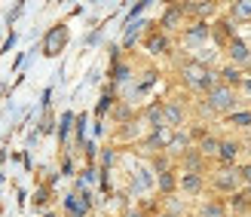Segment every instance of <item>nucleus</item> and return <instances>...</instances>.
I'll return each mask as SVG.
<instances>
[{"instance_id": "2f4dec72", "label": "nucleus", "mask_w": 251, "mask_h": 217, "mask_svg": "<svg viewBox=\"0 0 251 217\" xmlns=\"http://www.w3.org/2000/svg\"><path fill=\"white\" fill-rule=\"evenodd\" d=\"M12 43H16V34H9V37H6V43H3V52H9V46H12Z\"/></svg>"}, {"instance_id": "dca6fc26", "label": "nucleus", "mask_w": 251, "mask_h": 217, "mask_svg": "<svg viewBox=\"0 0 251 217\" xmlns=\"http://www.w3.org/2000/svg\"><path fill=\"white\" fill-rule=\"evenodd\" d=\"M218 73H221V83H224V86H230V89H239L242 80H245V71H239L236 65H230V61H227V65H224Z\"/></svg>"}, {"instance_id": "f8f14e48", "label": "nucleus", "mask_w": 251, "mask_h": 217, "mask_svg": "<svg viewBox=\"0 0 251 217\" xmlns=\"http://www.w3.org/2000/svg\"><path fill=\"white\" fill-rule=\"evenodd\" d=\"M181 165H184L187 174H202V169H205V156H202L196 147H190V150L181 156Z\"/></svg>"}, {"instance_id": "9b49d317", "label": "nucleus", "mask_w": 251, "mask_h": 217, "mask_svg": "<svg viewBox=\"0 0 251 217\" xmlns=\"http://www.w3.org/2000/svg\"><path fill=\"white\" fill-rule=\"evenodd\" d=\"M184 12H187V19H196V22H205L208 16H215L218 12V3H208V0H196V3H184Z\"/></svg>"}, {"instance_id": "412c9836", "label": "nucleus", "mask_w": 251, "mask_h": 217, "mask_svg": "<svg viewBox=\"0 0 251 217\" xmlns=\"http://www.w3.org/2000/svg\"><path fill=\"white\" fill-rule=\"evenodd\" d=\"M141 28H144V22H135V24H129V28H126V37H123V46H126V49H132V46L138 43Z\"/></svg>"}, {"instance_id": "7ed1b4c3", "label": "nucleus", "mask_w": 251, "mask_h": 217, "mask_svg": "<svg viewBox=\"0 0 251 217\" xmlns=\"http://www.w3.org/2000/svg\"><path fill=\"white\" fill-rule=\"evenodd\" d=\"M65 43H68V24H52V28L46 31V37H43V55L46 58L61 55Z\"/></svg>"}, {"instance_id": "7c9ffc66", "label": "nucleus", "mask_w": 251, "mask_h": 217, "mask_svg": "<svg viewBox=\"0 0 251 217\" xmlns=\"http://www.w3.org/2000/svg\"><path fill=\"white\" fill-rule=\"evenodd\" d=\"M61 171H65V174H71V171H74V162H71V156H65V162H61Z\"/></svg>"}, {"instance_id": "4468645a", "label": "nucleus", "mask_w": 251, "mask_h": 217, "mask_svg": "<svg viewBox=\"0 0 251 217\" xmlns=\"http://www.w3.org/2000/svg\"><path fill=\"white\" fill-rule=\"evenodd\" d=\"M227 16L233 24H251V0H239V3H230Z\"/></svg>"}, {"instance_id": "b1692460", "label": "nucleus", "mask_w": 251, "mask_h": 217, "mask_svg": "<svg viewBox=\"0 0 251 217\" xmlns=\"http://www.w3.org/2000/svg\"><path fill=\"white\" fill-rule=\"evenodd\" d=\"M110 107H114V95H110V92H104V95H101V101H98V107H95V113H98V122H101V117H104V113H107Z\"/></svg>"}, {"instance_id": "aec40b11", "label": "nucleus", "mask_w": 251, "mask_h": 217, "mask_svg": "<svg viewBox=\"0 0 251 217\" xmlns=\"http://www.w3.org/2000/svg\"><path fill=\"white\" fill-rule=\"evenodd\" d=\"M221 141H224V138H211V135H205L202 138V141H199V153H202V156H215L218 159V150H221Z\"/></svg>"}, {"instance_id": "f257e3e1", "label": "nucleus", "mask_w": 251, "mask_h": 217, "mask_svg": "<svg viewBox=\"0 0 251 217\" xmlns=\"http://www.w3.org/2000/svg\"><path fill=\"white\" fill-rule=\"evenodd\" d=\"M239 101H242L239 89H230V86H224V83L205 95V104L211 107L215 117H230V113H236V110H239Z\"/></svg>"}, {"instance_id": "473e14b6", "label": "nucleus", "mask_w": 251, "mask_h": 217, "mask_svg": "<svg viewBox=\"0 0 251 217\" xmlns=\"http://www.w3.org/2000/svg\"><path fill=\"white\" fill-rule=\"evenodd\" d=\"M159 217H175V214H169V211H166V214H159Z\"/></svg>"}, {"instance_id": "ddd939ff", "label": "nucleus", "mask_w": 251, "mask_h": 217, "mask_svg": "<svg viewBox=\"0 0 251 217\" xmlns=\"http://www.w3.org/2000/svg\"><path fill=\"white\" fill-rule=\"evenodd\" d=\"M150 28H153V31H150V37H147V49H150L153 55L169 52V49H172V43H169V34H162V31L156 28V24H150Z\"/></svg>"}, {"instance_id": "f3484780", "label": "nucleus", "mask_w": 251, "mask_h": 217, "mask_svg": "<svg viewBox=\"0 0 251 217\" xmlns=\"http://www.w3.org/2000/svg\"><path fill=\"white\" fill-rule=\"evenodd\" d=\"M199 217H227V202H221V199H208V202H202Z\"/></svg>"}, {"instance_id": "c756f323", "label": "nucleus", "mask_w": 251, "mask_h": 217, "mask_svg": "<svg viewBox=\"0 0 251 217\" xmlns=\"http://www.w3.org/2000/svg\"><path fill=\"white\" fill-rule=\"evenodd\" d=\"M129 117H132V110L126 107V104H120V107H117V120H129Z\"/></svg>"}, {"instance_id": "6ab92c4d", "label": "nucleus", "mask_w": 251, "mask_h": 217, "mask_svg": "<svg viewBox=\"0 0 251 217\" xmlns=\"http://www.w3.org/2000/svg\"><path fill=\"white\" fill-rule=\"evenodd\" d=\"M144 117L150 120V129H169V125H166V120H162V104H150L147 110H144Z\"/></svg>"}, {"instance_id": "a878e982", "label": "nucleus", "mask_w": 251, "mask_h": 217, "mask_svg": "<svg viewBox=\"0 0 251 217\" xmlns=\"http://www.w3.org/2000/svg\"><path fill=\"white\" fill-rule=\"evenodd\" d=\"M239 177H242V187H251V162L239 165Z\"/></svg>"}, {"instance_id": "393cba45", "label": "nucleus", "mask_w": 251, "mask_h": 217, "mask_svg": "<svg viewBox=\"0 0 251 217\" xmlns=\"http://www.w3.org/2000/svg\"><path fill=\"white\" fill-rule=\"evenodd\" d=\"M110 80H114V83H126V80H129V65H120V61H117L114 71H110Z\"/></svg>"}, {"instance_id": "4be33fe9", "label": "nucleus", "mask_w": 251, "mask_h": 217, "mask_svg": "<svg viewBox=\"0 0 251 217\" xmlns=\"http://www.w3.org/2000/svg\"><path fill=\"white\" fill-rule=\"evenodd\" d=\"M156 184H159L162 193H175V187H178V177H175V171H162V174L156 177Z\"/></svg>"}, {"instance_id": "20e7f679", "label": "nucleus", "mask_w": 251, "mask_h": 217, "mask_svg": "<svg viewBox=\"0 0 251 217\" xmlns=\"http://www.w3.org/2000/svg\"><path fill=\"white\" fill-rule=\"evenodd\" d=\"M211 40H215L221 49H227L236 40V24L230 22V16H221L215 24H211Z\"/></svg>"}, {"instance_id": "9d476101", "label": "nucleus", "mask_w": 251, "mask_h": 217, "mask_svg": "<svg viewBox=\"0 0 251 217\" xmlns=\"http://www.w3.org/2000/svg\"><path fill=\"white\" fill-rule=\"evenodd\" d=\"M162 120H166V125L175 132L184 125V107L178 104V101H162Z\"/></svg>"}, {"instance_id": "f03ea898", "label": "nucleus", "mask_w": 251, "mask_h": 217, "mask_svg": "<svg viewBox=\"0 0 251 217\" xmlns=\"http://www.w3.org/2000/svg\"><path fill=\"white\" fill-rule=\"evenodd\" d=\"M211 190L224 196H233L242 190V177H239V165H221V169L211 174Z\"/></svg>"}, {"instance_id": "bb28decb", "label": "nucleus", "mask_w": 251, "mask_h": 217, "mask_svg": "<svg viewBox=\"0 0 251 217\" xmlns=\"http://www.w3.org/2000/svg\"><path fill=\"white\" fill-rule=\"evenodd\" d=\"M114 159H117V153H114V150H104V153H101V165H104L101 171H107L110 165H114Z\"/></svg>"}, {"instance_id": "cd10ccee", "label": "nucleus", "mask_w": 251, "mask_h": 217, "mask_svg": "<svg viewBox=\"0 0 251 217\" xmlns=\"http://www.w3.org/2000/svg\"><path fill=\"white\" fill-rule=\"evenodd\" d=\"M46 196H49V190H46V187H43V190H37V193H34V205H37V208H43V205H46Z\"/></svg>"}, {"instance_id": "a211bd4d", "label": "nucleus", "mask_w": 251, "mask_h": 217, "mask_svg": "<svg viewBox=\"0 0 251 217\" xmlns=\"http://www.w3.org/2000/svg\"><path fill=\"white\" fill-rule=\"evenodd\" d=\"M224 122L233 125V129H251V110H236L230 117H224Z\"/></svg>"}, {"instance_id": "6e6552de", "label": "nucleus", "mask_w": 251, "mask_h": 217, "mask_svg": "<svg viewBox=\"0 0 251 217\" xmlns=\"http://www.w3.org/2000/svg\"><path fill=\"white\" fill-rule=\"evenodd\" d=\"M190 144H193V135L190 132H187V129H175L172 138H169L166 153H169V156H184V153L190 150Z\"/></svg>"}, {"instance_id": "2eb2a0df", "label": "nucleus", "mask_w": 251, "mask_h": 217, "mask_svg": "<svg viewBox=\"0 0 251 217\" xmlns=\"http://www.w3.org/2000/svg\"><path fill=\"white\" fill-rule=\"evenodd\" d=\"M178 187L184 190L187 196H199V193H202V187H205V177H202V174H187V171H184V174L178 177Z\"/></svg>"}, {"instance_id": "c85d7f7f", "label": "nucleus", "mask_w": 251, "mask_h": 217, "mask_svg": "<svg viewBox=\"0 0 251 217\" xmlns=\"http://www.w3.org/2000/svg\"><path fill=\"white\" fill-rule=\"evenodd\" d=\"M144 6H147V3H135V6L129 9V22H132V19H138V16H141V12H144Z\"/></svg>"}, {"instance_id": "5701e85b", "label": "nucleus", "mask_w": 251, "mask_h": 217, "mask_svg": "<svg viewBox=\"0 0 251 217\" xmlns=\"http://www.w3.org/2000/svg\"><path fill=\"white\" fill-rule=\"evenodd\" d=\"M71 125H74V113H65L58 125V138H61V147H68V135H71Z\"/></svg>"}, {"instance_id": "423d86ee", "label": "nucleus", "mask_w": 251, "mask_h": 217, "mask_svg": "<svg viewBox=\"0 0 251 217\" xmlns=\"http://www.w3.org/2000/svg\"><path fill=\"white\" fill-rule=\"evenodd\" d=\"M227 52V58H230V65H236L239 71H251V49H248V43H242L239 37L224 49Z\"/></svg>"}, {"instance_id": "0eeeda50", "label": "nucleus", "mask_w": 251, "mask_h": 217, "mask_svg": "<svg viewBox=\"0 0 251 217\" xmlns=\"http://www.w3.org/2000/svg\"><path fill=\"white\" fill-rule=\"evenodd\" d=\"M211 37V24L208 22H193L190 28H184V46H190V49H196V46H202L205 40Z\"/></svg>"}, {"instance_id": "72a5a7b5", "label": "nucleus", "mask_w": 251, "mask_h": 217, "mask_svg": "<svg viewBox=\"0 0 251 217\" xmlns=\"http://www.w3.org/2000/svg\"><path fill=\"white\" fill-rule=\"evenodd\" d=\"M46 217H52V214H46Z\"/></svg>"}, {"instance_id": "39448f33", "label": "nucleus", "mask_w": 251, "mask_h": 217, "mask_svg": "<svg viewBox=\"0 0 251 217\" xmlns=\"http://www.w3.org/2000/svg\"><path fill=\"white\" fill-rule=\"evenodd\" d=\"M184 19H187V12H184V3H172V6H166V12H162V19H159V31H162V34L181 31Z\"/></svg>"}, {"instance_id": "1a4fd4ad", "label": "nucleus", "mask_w": 251, "mask_h": 217, "mask_svg": "<svg viewBox=\"0 0 251 217\" xmlns=\"http://www.w3.org/2000/svg\"><path fill=\"white\" fill-rule=\"evenodd\" d=\"M245 147H242V141L239 138H224L221 141V150H218V162L221 165H236V156H239Z\"/></svg>"}]
</instances>
